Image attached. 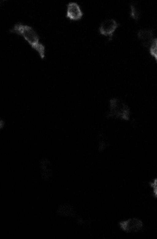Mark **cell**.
<instances>
[{"mask_svg": "<svg viewBox=\"0 0 157 239\" xmlns=\"http://www.w3.org/2000/svg\"><path fill=\"white\" fill-rule=\"evenodd\" d=\"M118 25V23L114 19H106L101 24L99 28V32L102 35L111 37Z\"/></svg>", "mask_w": 157, "mask_h": 239, "instance_id": "obj_3", "label": "cell"}, {"mask_svg": "<svg viewBox=\"0 0 157 239\" xmlns=\"http://www.w3.org/2000/svg\"><path fill=\"white\" fill-rule=\"evenodd\" d=\"M10 31L22 36L39 53L41 58L44 57V46L39 42L38 34L31 27L21 23L17 24Z\"/></svg>", "mask_w": 157, "mask_h": 239, "instance_id": "obj_1", "label": "cell"}, {"mask_svg": "<svg viewBox=\"0 0 157 239\" xmlns=\"http://www.w3.org/2000/svg\"><path fill=\"white\" fill-rule=\"evenodd\" d=\"M150 185L152 188L155 196L157 198V178L154 179L151 182Z\"/></svg>", "mask_w": 157, "mask_h": 239, "instance_id": "obj_8", "label": "cell"}, {"mask_svg": "<svg viewBox=\"0 0 157 239\" xmlns=\"http://www.w3.org/2000/svg\"><path fill=\"white\" fill-rule=\"evenodd\" d=\"M83 15L82 12L76 3L71 2L67 5L66 17L71 20H76L80 19Z\"/></svg>", "mask_w": 157, "mask_h": 239, "instance_id": "obj_4", "label": "cell"}, {"mask_svg": "<svg viewBox=\"0 0 157 239\" xmlns=\"http://www.w3.org/2000/svg\"><path fill=\"white\" fill-rule=\"evenodd\" d=\"M130 14L131 17L135 20H137L140 15V12L139 10L133 4H132L130 6Z\"/></svg>", "mask_w": 157, "mask_h": 239, "instance_id": "obj_7", "label": "cell"}, {"mask_svg": "<svg viewBox=\"0 0 157 239\" xmlns=\"http://www.w3.org/2000/svg\"><path fill=\"white\" fill-rule=\"evenodd\" d=\"M120 228L127 233H134L139 231L143 228V223L137 218H131L119 222Z\"/></svg>", "mask_w": 157, "mask_h": 239, "instance_id": "obj_2", "label": "cell"}, {"mask_svg": "<svg viewBox=\"0 0 157 239\" xmlns=\"http://www.w3.org/2000/svg\"><path fill=\"white\" fill-rule=\"evenodd\" d=\"M149 52L157 63V38H155L150 46Z\"/></svg>", "mask_w": 157, "mask_h": 239, "instance_id": "obj_6", "label": "cell"}, {"mask_svg": "<svg viewBox=\"0 0 157 239\" xmlns=\"http://www.w3.org/2000/svg\"><path fill=\"white\" fill-rule=\"evenodd\" d=\"M137 36L142 45L146 47H149L155 38L152 30L148 29L140 30Z\"/></svg>", "mask_w": 157, "mask_h": 239, "instance_id": "obj_5", "label": "cell"}]
</instances>
